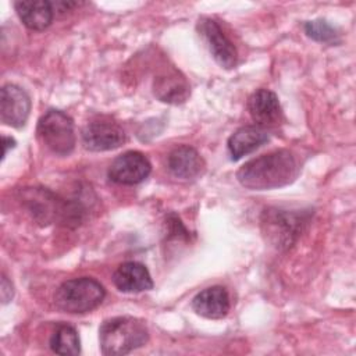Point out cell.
<instances>
[{
  "label": "cell",
  "instance_id": "6da1fadb",
  "mask_svg": "<svg viewBox=\"0 0 356 356\" xmlns=\"http://www.w3.org/2000/svg\"><path fill=\"white\" fill-rule=\"evenodd\" d=\"M299 165L295 156L280 149L245 163L236 172L239 184L248 189L266 191L285 186L295 181Z\"/></svg>",
  "mask_w": 356,
  "mask_h": 356
},
{
  "label": "cell",
  "instance_id": "7a4b0ae2",
  "mask_svg": "<svg viewBox=\"0 0 356 356\" xmlns=\"http://www.w3.org/2000/svg\"><path fill=\"white\" fill-rule=\"evenodd\" d=\"M147 341L149 330L145 321L136 317L118 316L107 318L99 328L100 349L106 356L127 355L142 348Z\"/></svg>",
  "mask_w": 356,
  "mask_h": 356
},
{
  "label": "cell",
  "instance_id": "3957f363",
  "mask_svg": "<svg viewBox=\"0 0 356 356\" xmlns=\"http://www.w3.org/2000/svg\"><path fill=\"white\" fill-rule=\"evenodd\" d=\"M22 200L33 218L40 224L61 222L64 225H78L82 220L83 209L78 203L60 199L46 188H29L22 192Z\"/></svg>",
  "mask_w": 356,
  "mask_h": 356
},
{
  "label": "cell",
  "instance_id": "277c9868",
  "mask_svg": "<svg viewBox=\"0 0 356 356\" xmlns=\"http://www.w3.org/2000/svg\"><path fill=\"white\" fill-rule=\"evenodd\" d=\"M104 286L90 278L79 277L63 282L54 293L56 306L70 314H83L96 309L104 299Z\"/></svg>",
  "mask_w": 356,
  "mask_h": 356
},
{
  "label": "cell",
  "instance_id": "5b68a950",
  "mask_svg": "<svg viewBox=\"0 0 356 356\" xmlns=\"http://www.w3.org/2000/svg\"><path fill=\"white\" fill-rule=\"evenodd\" d=\"M309 217L310 214L305 211L266 209L261 216L263 235L274 248L281 250L288 249L300 235Z\"/></svg>",
  "mask_w": 356,
  "mask_h": 356
},
{
  "label": "cell",
  "instance_id": "8992f818",
  "mask_svg": "<svg viewBox=\"0 0 356 356\" xmlns=\"http://www.w3.org/2000/svg\"><path fill=\"white\" fill-rule=\"evenodd\" d=\"M36 134L42 145L57 156H68L75 147L72 118L61 110L44 113L38 121Z\"/></svg>",
  "mask_w": 356,
  "mask_h": 356
},
{
  "label": "cell",
  "instance_id": "52a82bcc",
  "mask_svg": "<svg viewBox=\"0 0 356 356\" xmlns=\"http://www.w3.org/2000/svg\"><path fill=\"white\" fill-rule=\"evenodd\" d=\"M127 140L122 127L111 118L92 120L82 129V143L90 152H104L120 147Z\"/></svg>",
  "mask_w": 356,
  "mask_h": 356
},
{
  "label": "cell",
  "instance_id": "ba28073f",
  "mask_svg": "<svg viewBox=\"0 0 356 356\" xmlns=\"http://www.w3.org/2000/svg\"><path fill=\"white\" fill-rule=\"evenodd\" d=\"M199 35L203 38L213 58L224 68L229 70L236 65L238 53L234 43L225 36L217 21L203 17L197 22Z\"/></svg>",
  "mask_w": 356,
  "mask_h": 356
},
{
  "label": "cell",
  "instance_id": "9c48e42d",
  "mask_svg": "<svg viewBox=\"0 0 356 356\" xmlns=\"http://www.w3.org/2000/svg\"><path fill=\"white\" fill-rule=\"evenodd\" d=\"M152 171L147 157L136 150H129L113 160L108 167V178L120 185H136L145 181Z\"/></svg>",
  "mask_w": 356,
  "mask_h": 356
},
{
  "label": "cell",
  "instance_id": "30bf717a",
  "mask_svg": "<svg viewBox=\"0 0 356 356\" xmlns=\"http://www.w3.org/2000/svg\"><path fill=\"white\" fill-rule=\"evenodd\" d=\"M31 111L28 93L13 83H7L0 90V120L3 124L21 128L25 125Z\"/></svg>",
  "mask_w": 356,
  "mask_h": 356
},
{
  "label": "cell",
  "instance_id": "8fae6325",
  "mask_svg": "<svg viewBox=\"0 0 356 356\" xmlns=\"http://www.w3.org/2000/svg\"><path fill=\"white\" fill-rule=\"evenodd\" d=\"M248 110L252 120L260 128L274 127L282 120V108L278 96L268 89H257L248 100Z\"/></svg>",
  "mask_w": 356,
  "mask_h": 356
},
{
  "label": "cell",
  "instance_id": "7c38bea8",
  "mask_svg": "<svg viewBox=\"0 0 356 356\" xmlns=\"http://www.w3.org/2000/svg\"><path fill=\"white\" fill-rule=\"evenodd\" d=\"M170 172L181 179H193L203 174L204 160L196 149L188 145L174 147L167 157Z\"/></svg>",
  "mask_w": 356,
  "mask_h": 356
},
{
  "label": "cell",
  "instance_id": "4fadbf2b",
  "mask_svg": "<svg viewBox=\"0 0 356 356\" xmlns=\"http://www.w3.org/2000/svg\"><path fill=\"white\" fill-rule=\"evenodd\" d=\"M231 300L228 291L224 286L214 285L200 291L192 299V309L202 317L217 320L228 314Z\"/></svg>",
  "mask_w": 356,
  "mask_h": 356
},
{
  "label": "cell",
  "instance_id": "5bb4252c",
  "mask_svg": "<svg viewBox=\"0 0 356 356\" xmlns=\"http://www.w3.org/2000/svg\"><path fill=\"white\" fill-rule=\"evenodd\" d=\"M115 288L127 293H138L153 288L149 270L138 261H125L117 267L113 274Z\"/></svg>",
  "mask_w": 356,
  "mask_h": 356
},
{
  "label": "cell",
  "instance_id": "9a60e30c",
  "mask_svg": "<svg viewBox=\"0 0 356 356\" xmlns=\"http://www.w3.org/2000/svg\"><path fill=\"white\" fill-rule=\"evenodd\" d=\"M268 140V134L266 129L257 125H245L236 129L227 142V147L231 156V160L236 161L243 156L254 152L261 145Z\"/></svg>",
  "mask_w": 356,
  "mask_h": 356
},
{
  "label": "cell",
  "instance_id": "2e32d148",
  "mask_svg": "<svg viewBox=\"0 0 356 356\" xmlns=\"http://www.w3.org/2000/svg\"><path fill=\"white\" fill-rule=\"evenodd\" d=\"M153 92L159 100L164 103L178 104L184 103L189 97L191 89L184 75H181L175 70H170L154 79Z\"/></svg>",
  "mask_w": 356,
  "mask_h": 356
},
{
  "label": "cell",
  "instance_id": "e0dca14e",
  "mask_svg": "<svg viewBox=\"0 0 356 356\" xmlns=\"http://www.w3.org/2000/svg\"><path fill=\"white\" fill-rule=\"evenodd\" d=\"M14 7L22 24L33 31H43L53 19V3L47 0H19Z\"/></svg>",
  "mask_w": 356,
  "mask_h": 356
},
{
  "label": "cell",
  "instance_id": "ac0fdd59",
  "mask_svg": "<svg viewBox=\"0 0 356 356\" xmlns=\"http://www.w3.org/2000/svg\"><path fill=\"white\" fill-rule=\"evenodd\" d=\"M50 348L57 355L76 356L81 352L78 332L68 324H58L50 338Z\"/></svg>",
  "mask_w": 356,
  "mask_h": 356
},
{
  "label": "cell",
  "instance_id": "d6986e66",
  "mask_svg": "<svg viewBox=\"0 0 356 356\" xmlns=\"http://www.w3.org/2000/svg\"><path fill=\"white\" fill-rule=\"evenodd\" d=\"M305 32L306 35L321 43H338L339 42V32L325 19H312L305 22Z\"/></svg>",
  "mask_w": 356,
  "mask_h": 356
},
{
  "label": "cell",
  "instance_id": "ffe728a7",
  "mask_svg": "<svg viewBox=\"0 0 356 356\" xmlns=\"http://www.w3.org/2000/svg\"><path fill=\"white\" fill-rule=\"evenodd\" d=\"M0 293H1V302L3 303H8L13 299V295H14L13 285L7 280L6 275H1V291H0Z\"/></svg>",
  "mask_w": 356,
  "mask_h": 356
},
{
  "label": "cell",
  "instance_id": "44dd1931",
  "mask_svg": "<svg viewBox=\"0 0 356 356\" xmlns=\"http://www.w3.org/2000/svg\"><path fill=\"white\" fill-rule=\"evenodd\" d=\"M1 140H3V159L6 157V154H7V152H8V149L11 147H15V140L13 139V138H10V136H3L1 138Z\"/></svg>",
  "mask_w": 356,
  "mask_h": 356
}]
</instances>
